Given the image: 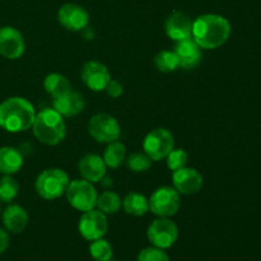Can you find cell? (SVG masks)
Returning a JSON list of instances; mask_svg holds the SVG:
<instances>
[{"label":"cell","instance_id":"cell-21","mask_svg":"<svg viewBox=\"0 0 261 261\" xmlns=\"http://www.w3.org/2000/svg\"><path fill=\"white\" fill-rule=\"evenodd\" d=\"M43 87H45V91L53 97V99L60 98L73 91L69 79L58 73L48 74L43 81Z\"/></svg>","mask_w":261,"mask_h":261},{"label":"cell","instance_id":"cell-13","mask_svg":"<svg viewBox=\"0 0 261 261\" xmlns=\"http://www.w3.org/2000/svg\"><path fill=\"white\" fill-rule=\"evenodd\" d=\"M58 19L64 28L73 32L83 31L89 23V13L74 3H66L59 9Z\"/></svg>","mask_w":261,"mask_h":261},{"label":"cell","instance_id":"cell-16","mask_svg":"<svg viewBox=\"0 0 261 261\" xmlns=\"http://www.w3.org/2000/svg\"><path fill=\"white\" fill-rule=\"evenodd\" d=\"M173 53L177 56L178 66L185 70H191L201 61V47L193 37L177 41Z\"/></svg>","mask_w":261,"mask_h":261},{"label":"cell","instance_id":"cell-7","mask_svg":"<svg viewBox=\"0 0 261 261\" xmlns=\"http://www.w3.org/2000/svg\"><path fill=\"white\" fill-rule=\"evenodd\" d=\"M147 237L152 246L167 250L176 244L178 239L177 224L170 218H160L153 221L147 229Z\"/></svg>","mask_w":261,"mask_h":261},{"label":"cell","instance_id":"cell-20","mask_svg":"<svg viewBox=\"0 0 261 261\" xmlns=\"http://www.w3.org/2000/svg\"><path fill=\"white\" fill-rule=\"evenodd\" d=\"M23 166V155L17 148H0V173L2 175H14L19 172Z\"/></svg>","mask_w":261,"mask_h":261},{"label":"cell","instance_id":"cell-3","mask_svg":"<svg viewBox=\"0 0 261 261\" xmlns=\"http://www.w3.org/2000/svg\"><path fill=\"white\" fill-rule=\"evenodd\" d=\"M32 129L33 135L46 145L59 144L66 135L65 121L54 109H45L36 114Z\"/></svg>","mask_w":261,"mask_h":261},{"label":"cell","instance_id":"cell-11","mask_svg":"<svg viewBox=\"0 0 261 261\" xmlns=\"http://www.w3.org/2000/svg\"><path fill=\"white\" fill-rule=\"evenodd\" d=\"M82 81L93 92H102L106 89L107 84L111 81V74L105 64L99 61H87L81 70Z\"/></svg>","mask_w":261,"mask_h":261},{"label":"cell","instance_id":"cell-5","mask_svg":"<svg viewBox=\"0 0 261 261\" xmlns=\"http://www.w3.org/2000/svg\"><path fill=\"white\" fill-rule=\"evenodd\" d=\"M65 195L68 203L74 209L83 212V213L96 208L97 198H98V194H97L93 184L84 178L70 181L65 191Z\"/></svg>","mask_w":261,"mask_h":261},{"label":"cell","instance_id":"cell-2","mask_svg":"<svg viewBox=\"0 0 261 261\" xmlns=\"http://www.w3.org/2000/svg\"><path fill=\"white\" fill-rule=\"evenodd\" d=\"M36 111L23 97H10L0 103V127L9 133H22L32 127Z\"/></svg>","mask_w":261,"mask_h":261},{"label":"cell","instance_id":"cell-14","mask_svg":"<svg viewBox=\"0 0 261 261\" xmlns=\"http://www.w3.org/2000/svg\"><path fill=\"white\" fill-rule=\"evenodd\" d=\"M172 182L181 195H194L203 188V176L195 168L184 167L173 171Z\"/></svg>","mask_w":261,"mask_h":261},{"label":"cell","instance_id":"cell-24","mask_svg":"<svg viewBox=\"0 0 261 261\" xmlns=\"http://www.w3.org/2000/svg\"><path fill=\"white\" fill-rule=\"evenodd\" d=\"M96 206L106 216L107 214H115L122 206V200L119 194H116L115 191H103L97 198Z\"/></svg>","mask_w":261,"mask_h":261},{"label":"cell","instance_id":"cell-31","mask_svg":"<svg viewBox=\"0 0 261 261\" xmlns=\"http://www.w3.org/2000/svg\"><path fill=\"white\" fill-rule=\"evenodd\" d=\"M105 91L107 92V94H109L110 97H112V98H117V97L121 96L122 92H124V87H122V84L120 83V82L111 79V81L109 82V84H107Z\"/></svg>","mask_w":261,"mask_h":261},{"label":"cell","instance_id":"cell-30","mask_svg":"<svg viewBox=\"0 0 261 261\" xmlns=\"http://www.w3.org/2000/svg\"><path fill=\"white\" fill-rule=\"evenodd\" d=\"M166 160H167V167L171 171H177L180 168L186 167L189 155L184 149H172L168 153Z\"/></svg>","mask_w":261,"mask_h":261},{"label":"cell","instance_id":"cell-27","mask_svg":"<svg viewBox=\"0 0 261 261\" xmlns=\"http://www.w3.org/2000/svg\"><path fill=\"white\" fill-rule=\"evenodd\" d=\"M19 193V185L10 175H4L0 178V201L10 203L17 198Z\"/></svg>","mask_w":261,"mask_h":261},{"label":"cell","instance_id":"cell-4","mask_svg":"<svg viewBox=\"0 0 261 261\" xmlns=\"http://www.w3.org/2000/svg\"><path fill=\"white\" fill-rule=\"evenodd\" d=\"M69 176L60 168H48L42 171L36 178L35 190L45 200H55L64 195L68 189Z\"/></svg>","mask_w":261,"mask_h":261},{"label":"cell","instance_id":"cell-29","mask_svg":"<svg viewBox=\"0 0 261 261\" xmlns=\"http://www.w3.org/2000/svg\"><path fill=\"white\" fill-rule=\"evenodd\" d=\"M137 261H170L167 252L155 246H149L143 249L138 254Z\"/></svg>","mask_w":261,"mask_h":261},{"label":"cell","instance_id":"cell-19","mask_svg":"<svg viewBox=\"0 0 261 261\" xmlns=\"http://www.w3.org/2000/svg\"><path fill=\"white\" fill-rule=\"evenodd\" d=\"M3 224L8 232L22 233L28 224V213L20 205L12 204L3 213Z\"/></svg>","mask_w":261,"mask_h":261},{"label":"cell","instance_id":"cell-12","mask_svg":"<svg viewBox=\"0 0 261 261\" xmlns=\"http://www.w3.org/2000/svg\"><path fill=\"white\" fill-rule=\"evenodd\" d=\"M25 42L22 33L14 27L0 28V55L9 60L19 59L24 54Z\"/></svg>","mask_w":261,"mask_h":261},{"label":"cell","instance_id":"cell-17","mask_svg":"<svg viewBox=\"0 0 261 261\" xmlns=\"http://www.w3.org/2000/svg\"><path fill=\"white\" fill-rule=\"evenodd\" d=\"M79 172L84 180L92 184L102 181L106 175L107 166L105 165L103 158L97 154H86L81 158L78 163Z\"/></svg>","mask_w":261,"mask_h":261},{"label":"cell","instance_id":"cell-1","mask_svg":"<svg viewBox=\"0 0 261 261\" xmlns=\"http://www.w3.org/2000/svg\"><path fill=\"white\" fill-rule=\"evenodd\" d=\"M231 36V24L218 14H203L193 22V38L205 50H214L227 42Z\"/></svg>","mask_w":261,"mask_h":261},{"label":"cell","instance_id":"cell-8","mask_svg":"<svg viewBox=\"0 0 261 261\" xmlns=\"http://www.w3.org/2000/svg\"><path fill=\"white\" fill-rule=\"evenodd\" d=\"M88 133L96 142L109 143L119 140L121 135L120 124L109 114H96L88 122Z\"/></svg>","mask_w":261,"mask_h":261},{"label":"cell","instance_id":"cell-33","mask_svg":"<svg viewBox=\"0 0 261 261\" xmlns=\"http://www.w3.org/2000/svg\"><path fill=\"white\" fill-rule=\"evenodd\" d=\"M83 36H84V38H86V40H92V38H93V36H94L93 30H92V28H89L88 25H87V27L83 30Z\"/></svg>","mask_w":261,"mask_h":261},{"label":"cell","instance_id":"cell-15","mask_svg":"<svg viewBox=\"0 0 261 261\" xmlns=\"http://www.w3.org/2000/svg\"><path fill=\"white\" fill-rule=\"evenodd\" d=\"M193 22L188 14L182 12H175L166 19V35L173 41H182L193 37Z\"/></svg>","mask_w":261,"mask_h":261},{"label":"cell","instance_id":"cell-23","mask_svg":"<svg viewBox=\"0 0 261 261\" xmlns=\"http://www.w3.org/2000/svg\"><path fill=\"white\" fill-rule=\"evenodd\" d=\"M126 160V148L121 142L109 143L103 152L105 165L110 168H119Z\"/></svg>","mask_w":261,"mask_h":261},{"label":"cell","instance_id":"cell-26","mask_svg":"<svg viewBox=\"0 0 261 261\" xmlns=\"http://www.w3.org/2000/svg\"><path fill=\"white\" fill-rule=\"evenodd\" d=\"M89 254L96 261H110L114 257V249L112 245L102 237L91 242Z\"/></svg>","mask_w":261,"mask_h":261},{"label":"cell","instance_id":"cell-18","mask_svg":"<svg viewBox=\"0 0 261 261\" xmlns=\"http://www.w3.org/2000/svg\"><path fill=\"white\" fill-rule=\"evenodd\" d=\"M84 98L79 92L70 91L65 96L53 101V109L63 117H73L84 110Z\"/></svg>","mask_w":261,"mask_h":261},{"label":"cell","instance_id":"cell-22","mask_svg":"<svg viewBox=\"0 0 261 261\" xmlns=\"http://www.w3.org/2000/svg\"><path fill=\"white\" fill-rule=\"evenodd\" d=\"M122 208L125 213L133 217H142L149 212L148 199L139 193H129L122 200Z\"/></svg>","mask_w":261,"mask_h":261},{"label":"cell","instance_id":"cell-6","mask_svg":"<svg viewBox=\"0 0 261 261\" xmlns=\"http://www.w3.org/2000/svg\"><path fill=\"white\" fill-rule=\"evenodd\" d=\"M149 211L160 218H171L178 212L181 198L175 188L162 186L158 188L148 199Z\"/></svg>","mask_w":261,"mask_h":261},{"label":"cell","instance_id":"cell-9","mask_svg":"<svg viewBox=\"0 0 261 261\" xmlns=\"http://www.w3.org/2000/svg\"><path fill=\"white\" fill-rule=\"evenodd\" d=\"M173 135L165 127L152 130L143 142L144 153L152 161H162L173 149Z\"/></svg>","mask_w":261,"mask_h":261},{"label":"cell","instance_id":"cell-34","mask_svg":"<svg viewBox=\"0 0 261 261\" xmlns=\"http://www.w3.org/2000/svg\"><path fill=\"white\" fill-rule=\"evenodd\" d=\"M110 261H117V260H114V259H111Z\"/></svg>","mask_w":261,"mask_h":261},{"label":"cell","instance_id":"cell-32","mask_svg":"<svg viewBox=\"0 0 261 261\" xmlns=\"http://www.w3.org/2000/svg\"><path fill=\"white\" fill-rule=\"evenodd\" d=\"M8 247H9V234L7 229L0 228V254L7 251Z\"/></svg>","mask_w":261,"mask_h":261},{"label":"cell","instance_id":"cell-28","mask_svg":"<svg viewBox=\"0 0 261 261\" xmlns=\"http://www.w3.org/2000/svg\"><path fill=\"white\" fill-rule=\"evenodd\" d=\"M125 161H126V166L130 168V171L137 173L145 172L152 166V160L145 153L140 152L132 153Z\"/></svg>","mask_w":261,"mask_h":261},{"label":"cell","instance_id":"cell-10","mask_svg":"<svg viewBox=\"0 0 261 261\" xmlns=\"http://www.w3.org/2000/svg\"><path fill=\"white\" fill-rule=\"evenodd\" d=\"M78 229L81 236L89 242L102 239L109 229L106 214L102 213L99 209H91L88 212H84L83 216L79 219Z\"/></svg>","mask_w":261,"mask_h":261},{"label":"cell","instance_id":"cell-25","mask_svg":"<svg viewBox=\"0 0 261 261\" xmlns=\"http://www.w3.org/2000/svg\"><path fill=\"white\" fill-rule=\"evenodd\" d=\"M154 66L161 73H172L178 68L177 56L173 51H160L154 58Z\"/></svg>","mask_w":261,"mask_h":261}]
</instances>
